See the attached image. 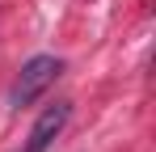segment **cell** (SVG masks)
<instances>
[{
	"mask_svg": "<svg viewBox=\"0 0 156 152\" xmlns=\"http://www.w3.org/2000/svg\"><path fill=\"white\" fill-rule=\"evenodd\" d=\"M63 72V59L59 55H34L21 63V72L13 80V89H9V106L13 110H26L34 101L47 93V85H55V76Z\"/></svg>",
	"mask_w": 156,
	"mask_h": 152,
	"instance_id": "obj_1",
	"label": "cell"
},
{
	"mask_svg": "<svg viewBox=\"0 0 156 152\" xmlns=\"http://www.w3.org/2000/svg\"><path fill=\"white\" fill-rule=\"evenodd\" d=\"M68 118H72V101H55V106H47V110L38 114V123L30 127L26 152H47L55 139H59V131L68 127Z\"/></svg>",
	"mask_w": 156,
	"mask_h": 152,
	"instance_id": "obj_2",
	"label": "cell"
}]
</instances>
